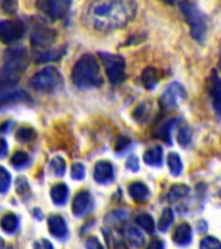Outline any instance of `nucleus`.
<instances>
[{
  "instance_id": "obj_1",
  "label": "nucleus",
  "mask_w": 221,
  "mask_h": 249,
  "mask_svg": "<svg viewBox=\"0 0 221 249\" xmlns=\"http://www.w3.org/2000/svg\"><path fill=\"white\" fill-rule=\"evenodd\" d=\"M136 0H94L86 11L85 21L101 33L126 26L137 15Z\"/></svg>"
},
{
  "instance_id": "obj_2",
  "label": "nucleus",
  "mask_w": 221,
  "mask_h": 249,
  "mask_svg": "<svg viewBox=\"0 0 221 249\" xmlns=\"http://www.w3.org/2000/svg\"><path fill=\"white\" fill-rule=\"evenodd\" d=\"M72 81L80 89H91L101 86L103 77L95 56L86 53L76 62L72 70Z\"/></svg>"
},
{
  "instance_id": "obj_3",
  "label": "nucleus",
  "mask_w": 221,
  "mask_h": 249,
  "mask_svg": "<svg viewBox=\"0 0 221 249\" xmlns=\"http://www.w3.org/2000/svg\"><path fill=\"white\" fill-rule=\"evenodd\" d=\"M27 64H29V56L25 47H13L5 51L4 65L0 71L1 82L17 83L21 74L27 68Z\"/></svg>"
},
{
  "instance_id": "obj_4",
  "label": "nucleus",
  "mask_w": 221,
  "mask_h": 249,
  "mask_svg": "<svg viewBox=\"0 0 221 249\" xmlns=\"http://www.w3.org/2000/svg\"><path fill=\"white\" fill-rule=\"evenodd\" d=\"M179 5L186 22L190 26L191 36L198 42H203L206 38L207 31L206 17L203 15V12L199 9L197 1L195 0H180Z\"/></svg>"
},
{
  "instance_id": "obj_5",
  "label": "nucleus",
  "mask_w": 221,
  "mask_h": 249,
  "mask_svg": "<svg viewBox=\"0 0 221 249\" xmlns=\"http://www.w3.org/2000/svg\"><path fill=\"white\" fill-rule=\"evenodd\" d=\"M64 83L61 73L55 66H46L30 78V86L38 91H56Z\"/></svg>"
},
{
  "instance_id": "obj_6",
  "label": "nucleus",
  "mask_w": 221,
  "mask_h": 249,
  "mask_svg": "<svg viewBox=\"0 0 221 249\" xmlns=\"http://www.w3.org/2000/svg\"><path fill=\"white\" fill-rule=\"evenodd\" d=\"M99 57L103 61L105 68V73L108 77L109 82L112 85H119L124 81L126 74H125V60L119 54H111L107 52H100Z\"/></svg>"
},
{
  "instance_id": "obj_7",
  "label": "nucleus",
  "mask_w": 221,
  "mask_h": 249,
  "mask_svg": "<svg viewBox=\"0 0 221 249\" xmlns=\"http://www.w3.org/2000/svg\"><path fill=\"white\" fill-rule=\"evenodd\" d=\"M31 99L25 89H20L16 83H0V108L9 107V105L19 104V103H31Z\"/></svg>"
},
{
  "instance_id": "obj_8",
  "label": "nucleus",
  "mask_w": 221,
  "mask_h": 249,
  "mask_svg": "<svg viewBox=\"0 0 221 249\" xmlns=\"http://www.w3.org/2000/svg\"><path fill=\"white\" fill-rule=\"evenodd\" d=\"M26 26L20 19H0V40L5 44H12L22 38Z\"/></svg>"
},
{
  "instance_id": "obj_9",
  "label": "nucleus",
  "mask_w": 221,
  "mask_h": 249,
  "mask_svg": "<svg viewBox=\"0 0 221 249\" xmlns=\"http://www.w3.org/2000/svg\"><path fill=\"white\" fill-rule=\"evenodd\" d=\"M73 0H38L37 8L46 13L50 18L59 19L69 12Z\"/></svg>"
},
{
  "instance_id": "obj_10",
  "label": "nucleus",
  "mask_w": 221,
  "mask_h": 249,
  "mask_svg": "<svg viewBox=\"0 0 221 249\" xmlns=\"http://www.w3.org/2000/svg\"><path fill=\"white\" fill-rule=\"evenodd\" d=\"M185 99H186V91L180 83L175 82L168 86L167 89L164 91L163 96L160 99V104L164 110H172L177 108Z\"/></svg>"
},
{
  "instance_id": "obj_11",
  "label": "nucleus",
  "mask_w": 221,
  "mask_h": 249,
  "mask_svg": "<svg viewBox=\"0 0 221 249\" xmlns=\"http://www.w3.org/2000/svg\"><path fill=\"white\" fill-rule=\"evenodd\" d=\"M94 200L89 191L82 190L74 196L72 204V212L76 217H83L93 210Z\"/></svg>"
},
{
  "instance_id": "obj_12",
  "label": "nucleus",
  "mask_w": 221,
  "mask_h": 249,
  "mask_svg": "<svg viewBox=\"0 0 221 249\" xmlns=\"http://www.w3.org/2000/svg\"><path fill=\"white\" fill-rule=\"evenodd\" d=\"M56 38V33L50 27L44 25H38L34 27V31L31 33V43L35 47H48L54 43Z\"/></svg>"
},
{
  "instance_id": "obj_13",
  "label": "nucleus",
  "mask_w": 221,
  "mask_h": 249,
  "mask_svg": "<svg viewBox=\"0 0 221 249\" xmlns=\"http://www.w3.org/2000/svg\"><path fill=\"white\" fill-rule=\"evenodd\" d=\"M115 170H113L112 163L107 160H101L95 163L94 167V179L100 184H108L113 180Z\"/></svg>"
},
{
  "instance_id": "obj_14",
  "label": "nucleus",
  "mask_w": 221,
  "mask_h": 249,
  "mask_svg": "<svg viewBox=\"0 0 221 249\" xmlns=\"http://www.w3.org/2000/svg\"><path fill=\"white\" fill-rule=\"evenodd\" d=\"M48 230L51 235L58 239H65L68 236V226L61 215L54 214L48 218Z\"/></svg>"
},
{
  "instance_id": "obj_15",
  "label": "nucleus",
  "mask_w": 221,
  "mask_h": 249,
  "mask_svg": "<svg viewBox=\"0 0 221 249\" xmlns=\"http://www.w3.org/2000/svg\"><path fill=\"white\" fill-rule=\"evenodd\" d=\"M210 93L214 101V108L218 113V116L221 118V79L218 77V74H212L210 81Z\"/></svg>"
},
{
  "instance_id": "obj_16",
  "label": "nucleus",
  "mask_w": 221,
  "mask_h": 249,
  "mask_svg": "<svg viewBox=\"0 0 221 249\" xmlns=\"http://www.w3.org/2000/svg\"><path fill=\"white\" fill-rule=\"evenodd\" d=\"M173 241L176 244L179 245H187L193 239V230H191L190 225L183 222V223H180L177 227H176L175 232H173Z\"/></svg>"
},
{
  "instance_id": "obj_17",
  "label": "nucleus",
  "mask_w": 221,
  "mask_h": 249,
  "mask_svg": "<svg viewBox=\"0 0 221 249\" xmlns=\"http://www.w3.org/2000/svg\"><path fill=\"white\" fill-rule=\"evenodd\" d=\"M68 197H69V188L64 183H58L51 188V198L55 205H65Z\"/></svg>"
},
{
  "instance_id": "obj_18",
  "label": "nucleus",
  "mask_w": 221,
  "mask_h": 249,
  "mask_svg": "<svg viewBox=\"0 0 221 249\" xmlns=\"http://www.w3.org/2000/svg\"><path fill=\"white\" fill-rule=\"evenodd\" d=\"M125 240L132 248H141L144 244V235L140 229L137 227H128L125 230Z\"/></svg>"
},
{
  "instance_id": "obj_19",
  "label": "nucleus",
  "mask_w": 221,
  "mask_h": 249,
  "mask_svg": "<svg viewBox=\"0 0 221 249\" xmlns=\"http://www.w3.org/2000/svg\"><path fill=\"white\" fill-rule=\"evenodd\" d=\"M129 195L132 196L133 200H136L138 202L146 201L150 197V191H148L147 186L142 182H133L129 186Z\"/></svg>"
},
{
  "instance_id": "obj_20",
  "label": "nucleus",
  "mask_w": 221,
  "mask_h": 249,
  "mask_svg": "<svg viewBox=\"0 0 221 249\" xmlns=\"http://www.w3.org/2000/svg\"><path fill=\"white\" fill-rule=\"evenodd\" d=\"M0 227H1L4 232H7L8 235H13V233H16L19 231V217L13 213H7L5 215H3L1 219H0Z\"/></svg>"
},
{
  "instance_id": "obj_21",
  "label": "nucleus",
  "mask_w": 221,
  "mask_h": 249,
  "mask_svg": "<svg viewBox=\"0 0 221 249\" xmlns=\"http://www.w3.org/2000/svg\"><path fill=\"white\" fill-rule=\"evenodd\" d=\"M144 162L150 165V166H160L163 162V148L160 145L148 149L143 156Z\"/></svg>"
},
{
  "instance_id": "obj_22",
  "label": "nucleus",
  "mask_w": 221,
  "mask_h": 249,
  "mask_svg": "<svg viewBox=\"0 0 221 249\" xmlns=\"http://www.w3.org/2000/svg\"><path fill=\"white\" fill-rule=\"evenodd\" d=\"M142 82H143L144 87L147 89H155V86L159 82V71L155 68L148 66V68H146L143 70V73H142Z\"/></svg>"
},
{
  "instance_id": "obj_23",
  "label": "nucleus",
  "mask_w": 221,
  "mask_h": 249,
  "mask_svg": "<svg viewBox=\"0 0 221 249\" xmlns=\"http://www.w3.org/2000/svg\"><path fill=\"white\" fill-rule=\"evenodd\" d=\"M190 194V188L185 184H175L171 187V190L168 191L167 200L169 202L179 201L180 198L186 197L187 195Z\"/></svg>"
},
{
  "instance_id": "obj_24",
  "label": "nucleus",
  "mask_w": 221,
  "mask_h": 249,
  "mask_svg": "<svg viewBox=\"0 0 221 249\" xmlns=\"http://www.w3.org/2000/svg\"><path fill=\"white\" fill-rule=\"evenodd\" d=\"M130 217V212L126 209H117L107 214V217L104 218L105 223L108 225H120L122 222L128 221V218Z\"/></svg>"
},
{
  "instance_id": "obj_25",
  "label": "nucleus",
  "mask_w": 221,
  "mask_h": 249,
  "mask_svg": "<svg viewBox=\"0 0 221 249\" xmlns=\"http://www.w3.org/2000/svg\"><path fill=\"white\" fill-rule=\"evenodd\" d=\"M167 163H168V167H169V171H171L172 175L179 177V175L182 173V169H183L182 160H181V157H180L177 153H175V152H172V153H169V155H168Z\"/></svg>"
},
{
  "instance_id": "obj_26",
  "label": "nucleus",
  "mask_w": 221,
  "mask_h": 249,
  "mask_svg": "<svg viewBox=\"0 0 221 249\" xmlns=\"http://www.w3.org/2000/svg\"><path fill=\"white\" fill-rule=\"evenodd\" d=\"M137 225L140 226L141 229H143L146 232L148 233H154L155 232V221H154V218L147 213H141L137 215L136 218Z\"/></svg>"
},
{
  "instance_id": "obj_27",
  "label": "nucleus",
  "mask_w": 221,
  "mask_h": 249,
  "mask_svg": "<svg viewBox=\"0 0 221 249\" xmlns=\"http://www.w3.org/2000/svg\"><path fill=\"white\" fill-rule=\"evenodd\" d=\"M64 52L62 50H48V51H39L35 53V61L37 62H50L59 60L61 57Z\"/></svg>"
},
{
  "instance_id": "obj_28",
  "label": "nucleus",
  "mask_w": 221,
  "mask_h": 249,
  "mask_svg": "<svg viewBox=\"0 0 221 249\" xmlns=\"http://www.w3.org/2000/svg\"><path fill=\"white\" fill-rule=\"evenodd\" d=\"M50 170L51 173H52L55 177H58V178L64 177V174H65L66 171L65 160L62 159V157H60V156H55L54 159L51 160Z\"/></svg>"
},
{
  "instance_id": "obj_29",
  "label": "nucleus",
  "mask_w": 221,
  "mask_h": 249,
  "mask_svg": "<svg viewBox=\"0 0 221 249\" xmlns=\"http://www.w3.org/2000/svg\"><path fill=\"white\" fill-rule=\"evenodd\" d=\"M173 221H175V214H173L171 208H165V209L163 210L161 215H160L159 223H158V229H159L161 232H165V231L171 227Z\"/></svg>"
},
{
  "instance_id": "obj_30",
  "label": "nucleus",
  "mask_w": 221,
  "mask_h": 249,
  "mask_svg": "<svg viewBox=\"0 0 221 249\" xmlns=\"http://www.w3.org/2000/svg\"><path fill=\"white\" fill-rule=\"evenodd\" d=\"M175 124H177V120H169L167 121L165 124H160L159 126V130H158V135L159 138H161V139L164 140V142H167V143L171 144L172 140H171V132H172V128H173V126H175Z\"/></svg>"
},
{
  "instance_id": "obj_31",
  "label": "nucleus",
  "mask_w": 221,
  "mask_h": 249,
  "mask_svg": "<svg viewBox=\"0 0 221 249\" xmlns=\"http://www.w3.org/2000/svg\"><path fill=\"white\" fill-rule=\"evenodd\" d=\"M191 136H193V131L189 124H181L177 131V142H179L182 147H186L187 144L191 142Z\"/></svg>"
},
{
  "instance_id": "obj_32",
  "label": "nucleus",
  "mask_w": 221,
  "mask_h": 249,
  "mask_svg": "<svg viewBox=\"0 0 221 249\" xmlns=\"http://www.w3.org/2000/svg\"><path fill=\"white\" fill-rule=\"evenodd\" d=\"M29 161H30V157H29L26 152L23 151L15 152V155L12 156L11 159V163L15 169H22L29 163Z\"/></svg>"
},
{
  "instance_id": "obj_33",
  "label": "nucleus",
  "mask_w": 221,
  "mask_h": 249,
  "mask_svg": "<svg viewBox=\"0 0 221 249\" xmlns=\"http://www.w3.org/2000/svg\"><path fill=\"white\" fill-rule=\"evenodd\" d=\"M35 136H37V132L30 127H20L16 132V139L21 143H29L35 139Z\"/></svg>"
},
{
  "instance_id": "obj_34",
  "label": "nucleus",
  "mask_w": 221,
  "mask_h": 249,
  "mask_svg": "<svg viewBox=\"0 0 221 249\" xmlns=\"http://www.w3.org/2000/svg\"><path fill=\"white\" fill-rule=\"evenodd\" d=\"M11 173L4 166H0V194H7L11 187Z\"/></svg>"
},
{
  "instance_id": "obj_35",
  "label": "nucleus",
  "mask_w": 221,
  "mask_h": 249,
  "mask_svg": "<svg viewBox=\"0 0 221 249\" xmlns=\"http://www.w3.org/2000/svg\"><path fill=\"white\" fill-rule=\"evenodd\" d=\"M199 245L202 249H221V243L215 236H206Z\"/></svg>"
},
{
  "instance_id": "obj_36",
  "label": "nucleus",
  "mask_w": 221,
  "mask_h": 249,
  "mask_svg": "<svg viewBox=\"0 0 221 249\" xmlns=\"http://www.w3.org/2000/svg\"><path fill=\"white\" fill-rule=\"evenodd\" d=\"M29 182L26 180V178L23 177H19L17 180H16V192L20 195V196H26L29 194Z\"/></svg>"
},
{
  "instance_id": "obj_37",
  "label": "nucleus",
  "mask_w": 221,
  "mask_h": 249,
  "mask_svg": "<svg viewBox=\"0 0 221 249\" xmlns=\"http://www.w3.org/2000/svg\"><path fill=\"white\" fill-rule=\"evenodd\" d=\"M72 178L74 180H82L85 178V166L81 162H76L72 165Z\"/></svg>"
},
{
  "instance_id": "obj_38",
  "label": "nucleus",
  "mask_w": 221,
  "mask_h": 249,
  "mask_svg": "<svg viewBox=\"0 0 221 249\" xmlns=\"http://www.w3.org/2000/svg\"><path fill=\"white\" fill-rule=\"evenodd\" d=\"M0 4L5 12L8 13H15L16 8H17V3L16 0H0Z\"/></svg>"
},
{
  "instance_id": "obj_39",
  "label": "nucleus",
  "mask_w": 221,
  "mask_h": 249,
  "mask_svg": "<svg viewBox=\"0 0 221 249\" xmlns=\"http://www.w3.org/2000/svg\"><path fill=\"white\" fill-rule=\"evenodd\" d=\"M126 167L130 171H138V169H140V162H138L137 156H129V159L126 160Z\"/></svg>"
},
{
  "instance_id": "obj_40",
  "label": "nucleus",
  "mask_w": 221,
  "mask_h": 249,
  "mask_svg": "<svg viewBox=\"0 0 221 249\" xmlns=\"http://www.w3.org/2000/svg\"><path fill=\"white\" fill-rule=\"evenodd\" d=\"M129 144H130V140H129L128 138H124V136H121V138H119V140H117L116 149H117V151H122V149H126Z\"/></svg>"
},
{
  "instance_id": "obj_41",
  "label": "nucleus",
  "mask_w": 221,
  "mask_h": 249,
  "mask_svg": "<svg viewBox=\"0 0 221 249\" xmlns=\"http://www.w3.org/2000/svg\"><path fill=\"white\" fill-rule=\"evenodd\" d=\"M86 247L89 249H94V248H103V245L101 243H99L97 237H90L89 240L86 241Z\"/></svg>"
},
{
  "instance_id": "obj_42",
  "label": "nucleus",
  "mask_w": 221,
  "mask_h": 249,
  "mask_svg": "<svg viewBox=\"0 0 221 249\" xmlns=\"http://www.w3.org/2000/svg\"><path fill=\"white\" fill-rule=\"evenodd\" d=\"M34 247L35 248H54V245L51 244L48 240H46V239H40L39 241H35Z\"/></svg>"
},
{
  "instance_id": "obj_43",
  "label": "nucleus",
  "mask_w": 221,
  "mask_h": 249,
  "mask_svg": "<svg viewBox=\"0 0 221 249\" xmlns=\"http://www.w3.org/2000/svg\"><path fill=\"white\" fill-rule=\"evenodd\" d=\"M8 153V143L7 140L0 138V159H3L4 156H7Z\"/></svg>"
},
{
  "instance_id": "obj_44",
  "label": "nucleus",
  "mask_w": 221,
  "mask_h": 249,
  "mask_svg": "<svg viewBox=\"0 0 221 249\" xmlns=\"http://www.w3.org/2000/svg\"><path fill=\"white\" fill-rule=\"evenodd\" d=\"M148 247H150V248H154V247H158V248H163L164 244H163V243H161V241L154 240V241H152V243H150V245H148Z\"/></svg>"
},
{
  "instance_id": "obj_45",
  "label": "nucleus",
  "mask_w": 221,
  "mask_h": 249,
  "mask_svg": "<svg viewBox=\"0 0 221 249\" xmlns=\"http://www.w3.org/2000/svg\"><path fill=\"white\" fill-rule=\"evenodd\" d=\"M3 124H4L3 127H0V131L5 132V131H8V130H9V127L12 126V122H4Z\"/></svg>"
},
{
  "instance_id": "obj_46",
  "label": "nucleus",
  "mask_w": 221,
  "mask_h": 249,
  "mask_svg": "<svg viewBox=\"0 0 221 249\" xmlns=\"http://www.w3.org/2000/svg\"><path fill=\"white\" fill-rule=\"evenodd\" d=\"M163 3H167V4H173L176 1V0H161Z\"/></svg>"
},
{
  "instance_id": "obj_47",
  "label": "nucleus",
  "mask_w": 221,
  "mask_h": 249,
  "mask_svg": "<svg viewBox=\"0 0 221 249\" xmlns=\"http://www.w3.org/2000/svg\"><path fill=\"white\" fill-rule=\"evenodd\" d=\"M3 247H4V240L1 239V237H0V249L3 248Z\"/></svg>"
},
{
  "instance_id": "obj_48",
  "label": "nucleus",
  "mask_w": 221,
  "mask_h": 249,
  "mask_svg": "<svg viewBox=\"0 0 221 249\" xmlns=\"http://www.w3.org/2000/svg\"><path fill=\"white\" fill-rule=\"evenodd\" d=\"M220 68H221V52H220Z\"/></svg>"
}]
</instances>
